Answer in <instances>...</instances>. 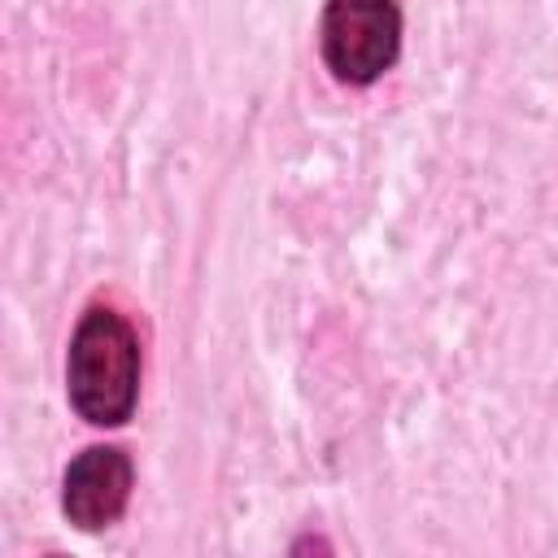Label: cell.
<instances>
[{
    "label": "cell",
    "instance_id": "1",
    "mask_svg": "<svg viewBox=\"0 0 558 558\" xmlns=\"http://www.w3.org/2000/svg\"><path fill=\"white\" fill-rule=\"evenodd\" d=\"M65 392L92 427H118L131 418L140 397V340L118 310L92 305L78 318L65 357Z\"/></svg>",
    "mask_w": 558,
    "mask_h": 558
},
{
    "label": "cell",
    "instance_id": "2",
    "mask_svg": "<svg viewBox=\"0 0 558 558\" xmlns=\"http://www.w3.org/2000/svg\"><path fill=\"white\" fill-rule=\"evenodd\" d=\"M318 44L340 83H375L401 52V9L397 0H327Z\"/></svg>",
    "mask_w": 558,
    "mask_h": 558
},
{
    "label": "cell",
    "instance_id": "3",
    "mask_svg": "<svg viewBox=\"0 0 558 558\" xmlns=\"http://www.w3.org/2000/svg\"><path fill=\"white\" fill-rule=\"evenodd\" d=\"M131 458L118 445H92L83 449L70 466H65V484H61V510L74 527L83 532H100L109 523H118V514L131 501Z\"/></svg>",
    "mask_w": 558,
    "mask_h": 558
}]
</instances>
